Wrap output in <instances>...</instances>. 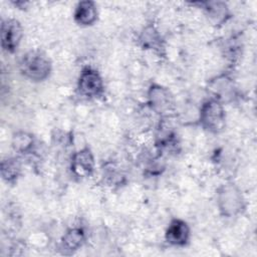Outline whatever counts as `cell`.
<instances>
[{
    "label": "cell",
    "mask_w": 257,
    "mask_h": 257,
    "mask_svg": "<svg viewBox=\"0 0 257 257\" xmlns=\"http://www.w3.org/2000/svg\"><path fill=\"white\" fill-rule=\"evenodd\" d=\"M18 69L26 79L33 82H41L50 76L52 62L44 51L32 49L21 56L18 62Z\"/></svg>",
    "instance_id": "cell-1"
},
{
    "label": "cell",
    "mask_w": 257,
    "mask_h": 257,
    "mask_svg": "<svg viewBox=\"0 0 257 257\" xmlns=\"http://www.w3.org/2000/svg\"><path fill=\"white\" fill-rule=\"evenodd\" d=\"M216 205L224 218H234L242 214L246 208L245 198L237 185L232 182L221 185L216 192Z\"/></svg>",
    "instance_id": "cell-2"
},
{
    "label": "cell",
    "mask_w": 257,
    "mask_h": 257,
    "mask_svg": "<svg viewBox=\"0 0 257 257\" xmlns=\"http://www.w3.org/2000/svg\"><path fill=\"white\" fill-rule=\"evenodd\" d=\"M198 121L201 127L213 135L223 133L227 124L225 106L219 100L209 97L200 106Z\"/></svg>",
    "instance_id": "cell-3"
},
{
    "label": "cell",
    "mask_w": 257,
    "mask_h": 257,
    "mask_svg": "<svg viewBox=\"0 0 257 257\" xmlns=\"http://www.w3.org/2000/svg\"><path fill=\"white\" fill-rule=\"evenodd\" d=\"M149 107L161 117H169L176 109V99L172 91L159 83H151L147 91Z\"/></svg>",
    "instance_id": "cell-4"
},
{
    "label": "cell",
    "mask_w": 257,
    "mask_h": 257,
    "mask_svg": "<svg viewBox=\"0 0 257 257\" xmlns=\"http://www.w3.org/2000/svg\"><path fill=\"white\" fill-rule=\"evenodd\" d=\"M76 91L87 99L101 97L104 93V81L101 74L91 66H84L77 77Z\"/></svg>",
    "instance_id": "cell-5"
},
{
    "label": "cell",
    "mask_w": 257,
    "mask_h": 257,
    "mask_svg": "<svg viewBox=\"0 0 257 257\" xmlns=\"http://www.w3.org/2000/svg\"><path fill=\"white\" fill-rule=\"evenodd\" d=\"M207 90L213 97L223 104L233 102L238 97V89L234 79L228 73L214 76L207 82Z\"/></svg>",
    "instance_id": "cell-6"
},
{
    "label": "cell",
    "mask_w": 257,
    "mask_h": 257,
    "mask_svg": "<svg viewBox=\"0 0 257 257\" xmlns=\"http://www.w3.org/2000/svg\"><path fill=\"white\" fill-rule=\"evenodd\" d=\"M95 170V159L89 147H83L74 152L70 160L71 175L78 180L90 178Z\"/></svg>",
    "instance_id": "cell-7"
},
{
    "label": "cell",
    "mask_w": 257,
    "mask_h": 257,
    "mask_svg": "<svg viewBox=\"0 0 257 257\" xmlns=\"http://www.w3.org/2000/svg\"><path fill=\"white\" fill-rule=\"evenodd\" d=\"M23 37V27L15 18L2 19L0 27L1 47L6 53H14Z\"/></svg>",
    "instance_id": "cell-8"
},
{
    "label": "cell",
    "mask_w": 257,
    "mask_h": 257,
    "mask_svg": "<svg viewBox=\"0 0 257 257\" xmlns=\"http://www.w3.org/2000/svg\"><path fill=\"white\" fill-rule=\"evenodd\" d=\"M191 238V228L189 224L180 218H174L170 221L165 231L166 242L174 247H185L189 244Z\"/></svg>",
    "instance_id": "cell-9"
},
{
    "label": "cell",
    "mask_w": 257,
    "mask_h": 257,
    "mask_svg": "<svg viewBox=\"0 0 257 257\" xmlns=\"http://www.w3.org/2000/svg\"><path fill=\"white\" fill-rule=\"evenodd\" d=\"M138 42L144 50H150L159 56H164L166 54L164 38L153 24H148L143 28L138 37Z\"/></svg>",
    "instance_id": "cell-10"
},
{
    "label": "cell",
    "mask_w": 257,
    "mask_h": 257,
    "mask_svg": "<svg viewBox=\"0 0 257 257\" xmlns=\"http://www.w3.org/2000/svg\"><path fill=\"white\" fill-rule=\"evenodd\" d=\"M86 240V234L81 227H71L65 231L59 241V250L62 254L71 255L79 250Z\"/></svg>",
    "instance_id": "cell-11"
},
{
    "label": "cell",
    "mask_w": 257,
    "mask_h": 257,
    "mask_svg": "<svg viewBox=\"0 0 257 257\" xmlns=\"http://www.w3.org/2000/svg\"><path fill=\"white\" fill-rule=\"evenodd\" d=\"M73 21L81 27H88L93 25L98 18V11L95 2L90 0L79 1L73 10Z\"/></svg>",
    "instance_id": "cell-12"
},
{
    "label": "cell",
    "mask_w": 257,
    "mask_h": 257,
    "mask_svg": "<svg viewBox=\"0 0 257 257\" xmlns=\"http://www.w3.org/2000/svg\"><path fill=\"white\" fill-rule=\"evenodd\" d=\"M193 4L200 5L201 8L205 11L208 18L217 26L226 23L231 17L229 7L223 1H205L196 2Z\"/></svg>",
    "instance_id": "cell-13"
},
{
    "label": "cell",
    "mask_w": 257,
    "mask_h": 257,
    "mask_svg": "<svg viewBox=\"0 0 257 257\" xmlns=\"http://www.w3.org/2000/svg\"><path fill=\"white\" fill-rule=\"evenodd\" d=\"M0 173L2 180L9 184L14 185L17 183L21 175V164L17 158L7 157L1 161Z\"/></svg>",
    "instance_id": "cell-14"
},
{
    "label": "cell",
    "mask_w": 257,
    "mask_h": 257,
    "mask_svg": "<svg viewBox=\"0 0 257 257\" xmlns=\"http://www.w3.org/2000/svg\"><path fill=\"white\" fill-rule=\"evenodd\" d=\"M11 144L13 150L16 153L20 155H26L32 152L35 145V139L32 134L19 131L14 133V135L12 136Z\"/></svg>",
    "instance_id": "cell-15"
}]
</instances>
